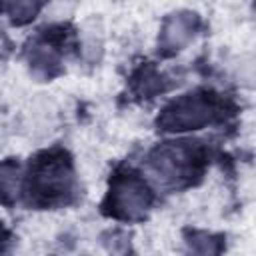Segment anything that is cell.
Segmentation results:
<instances>
[{
    "label": "cell",
    "mask_w": 256,
    "mask_h": 256,
    "mask_svg": "<svg viewBox=\"0 0 256 256\" xmlns=\"http://www.w3.org/2000/svg\"><path fill=\"white\" fill-rule=\"evenodd\" d=\"M118 204L120 208H124L126 212H136L140 208L146 206V194L140 186H136L134 182H128L124 186H120L118 190Z\"/></svg>",
    "instance_id": "cell-2"
},
{
    "label": "cell",
    "mask_w": 256,
    "mask_h": 256,
    "mask_svg": "<svg viewBox=\"0 0 256 256\" xmlns=\"http://www.w3.org/2000/svg\"><path fill=\"white\" fill-rule=\"evenodd\" d=\"M210 118V106L206 100L192 98L180 102L174 112L170 114V124L172 126H196L204 120Z\"/></svg>",
    "instance_id": "cell-1"
}]
</instances>
